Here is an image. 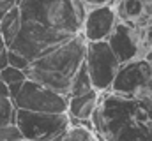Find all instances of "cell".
Returning a JSON list of instances; mask_svg holds the SVG:
<instances>
[{
  "label": "cell",
  "instance_id": "7a4b0ae2",
  "mask_svg": "<svg viewBox=\"0 0 152 141\" xmlns=\"http://www.w3.org/2000/svg\"><path fill=\"white\" fill-rule=\"evenodd\" d=\"M90 122L108 141H152V95L127 97L104 92Z\"/></svg>",
  "mask_w": 152,
  "mask_h": 141
},
{
  "label": "cell",
  "instance_id": "8fae6325",
  "mask_svg": "<svg viewBox=\"0 0 152 141\" xmlns=\"http://www.w3.org/2000/svg\"><path fill=\"white\" fill-rule=\"evenodd\" d=\"M99 92L97 90H88L85 94H78V95H69L67 97V115L71 116V120H76L80 124L90 122L96 108L99 104Z\"/></svg>",
  "mask_w": 152,
  "mask_h": 141
},
{
  "label": "cell",
  "instance_id": "ba28073f",
  "mask_svg": "<svg viewBox=\"0 0 152 141\" xmlns=\"http://www.w3.org/2000/svg\"><path fill=\"white\" fill-rule=\"evenodd\" d=\"M118 18L115 12L113 5H96L88 7L83 18L81 25V35L85 37L87 42H96V41H106L112 30L115 28Z\"/></svg>",
  "mask_w": 152,
  "mask_h": 141
},
{
  "label": "cell",
  "instance_id": "7c38bea8",
  "mask_svg": "<svg viewBox=\"0 0 152 141\" xmlns=\"http://www.w3.org/2000/svg\"><path fill=\"white\" fill-rule=\"evenodd\" d=\"M18 30H20V11H18V4H16L9 12H5L0 18V39L5 42L7 48L11 46Z\"/></svg>",
  "mask_w": 152,
  "mask_h": 141
},
{
  "label": "cell",
  "instance_id": "6da1fadb",
  "mask_svg": "<svg viewBox=\"0 0 152 141\" xmlns=\"http://www.w3.org/2000/svg\"><path fill=\"white\" fill-rule=\"evenodd\" d=\"M20 30L9 49L36 60L81 34L87 7L81 0H18Z\"/></svg>",
  "mask_w": 152,
  "mask_h": 141
},
{
  "label": "cell",
  "instance_id": "30bf717a",
  "mask_svg": "<svg viewBox=\"0 0 152 141\" xmlns=\"http://www.w3.org/2000/svg\"><path fill=\"white\" fill-rule=\"evenodd\" d=\"M117 18L133 27H145L152 21V7L143 0H115Z\"/></svg>",
  "mask_w": 152,
  "mask_h": 141
},
{
  "label": "cell",
  "instance_id": "603a6c76",
  "mask_svg": "<svg viewBox=\"0 0 152 141\" xmlns=\"http://www.w3.org/2000/svg\"><path fill=\"white\" fill-rule=\"evenodd\" d=\"M0 95L2 97H9V90H7V85L0 79Z\"/></svg>",
  "mask_w": 152,
  "mask_h": 141
},
{
  "label": "cell",
  "instance_id": "52a82bcc",
  "mask_svg": "<svg viewBox=\"0 0 152 141\" xmlns=\"http://www.w3.org/2000/svg\"><path fill=\"white\" fill-rule=\"evenodd\" d=\"M152 76V62L145 57H136L118 65L110 92L127 97H138L147 94V85Z\"/></svg>",
  "mask_w": 152,
  "mask_h": 141
},
{
  "label": "cell",
  "instance_id": "ffe728a7",
  "mask_svg": "<svg viewBox=\"0 0 152 141\" xmlns=\"http://www.w3.org/2000/svg\"><path fill=\"white\" fill-rule=\"evenodd\" d=\"M7 51H9V48H7L5 42L0 39V69H4V67L7 65Z\"/></svg>",
  "mask_w": 152,
  "mask_h": 141
},
{
  "label": "cell",
  "instance_id": "2e32d148",
  "mask_svg": "<svg viewBox=\"0 0 152 141\" xmlns=\"http://www.w3.org/2000/svg\"><path fill=\"white\" fill-rule=\"evenodd\" d=\"M0 79L9 85V83H18V81H25L27 79V74L25 70H20L16 67H11V65H5L4 69H0Z\"/></svg>",
  "mask_w": 152,
  "mask_h": 141
},
{
  "label": "cell",
  "instance_id": "277c9868",
  "mask_svg": "<svg viewBox=\"0 0 152 141\" xmlns=\"http://www.w3.org/2000/svg\"><path fill=\"white\" fill-rule=\"evenodd\" d=\"M14 124L21 132V138L28 141H50L60 136L71 124L67 113H41L28 109H16Z\"/></svg>",
  "mask_w": 152,
  "mask_h": 141
},
{
  "label": "cell",
  "instance_id": "ac0fdd59",
  "mask_svg": "<svg viewBox=\"0 0 152 141\" xmlns=\"http://www.w3.org/2000/svg\"><path fill=\"white\" fill-rule=\"evenodd\" d=\"M20 138H21V132L16 127V124L0 125V140L2 141H18Z\"/></svg>",
  "mask_w": 152,
  "mask_h": 141
},
{
  "label": "cell",
  "instance_id": "8992f818",
  "mask_svg": "<svg viewBox=\"0 0 152 141\" xmlns=\"http://www.w3.org/2000/svg\"><path fill=\"white\" fill-rule=\"evenodd\" d=\"M16 109L41 113H67V97L60 95L32 79H25L18 95L12 99Z\"/></svg>",
  "mask_w": 152,
  "mask_h": 141
},
{
  "label": "cell",
  "instance_id": "5bb4252c",
  "mask_svg": "<svg viewBox=\"0 0 152 141\" xmlns=\"http://www.w3.org/2000/svg\"><path fill=\"white\" fill-rule=\"evenodd\" d=\"M92 81H90V76L87 72L85 64H81V67L78 69L75 79L71 83V90H69V95H78V94H85L88 90H92Z\"/></svg>",
  "mask_w": 152,
  "mask_h": 141
},
{
  "label": "cell",
  "instance_id": "d6986e66",
  "mask_svg": "<svg viewBox=\"0 0 152 141\" xmlns=\"http://www.w3.org/2000/svg\"><path fill=\"white\" fill-rule=\"evenodd\" d=\"M16 4H18V0H0V18H2L5 12H9Z\"/></svg>",
  "mask_w": 152,
  "mask_h": 141
},
{
  "label": "cell",
  "instance_id": "9c48e42d",
  "mask_svg": "<svg viewBox=\"0 0 152 141\" xmlns=\"http://www.w3.org/2000/svg\"><path fill=\"white\" fill-rule=\"evenodd\" d=\"M140 30H142V27H133L124 21H117L110 37L106 39V42H108L110 49L113 51V55L117 57L118 64L129 62L136 57H142Z\"/></svg>",
  "mask_w": 152,
  "mask_h": 141
},
{
  "label": "cell",
  "instance_id": "4fadbf2b",
  "mask_svg": "<svg viewBox=\"0 0 152 141\" xmlns=\"http://www.w3.org/2000/svg\"><path fill=\"white\" fill-rule=\"evenodd\" d=\"M58 141H96V134L85 124H76V125L71 124L58 136Z\"/></svg>",
  "mask_w": 152,
  "mask_h": 141
},
{
  "label": "cell",
  "instance_id": "d4e9b609",
  "mask_svg": "<svg viewBox=\"0 0 152 141\" xmlns=\"http://www.w3.org/2000/svg\"><path fill=\"white\" fill-rule=\"evenodd\" d=\"M18 141H28V140H25V138H20V140H18Z\"/></svg>",
  "mask_w": 152,
  "mask_h": 141
},
{
  "label": "cell",
  "instance_id": "3957f363",
  "mask_svg": "<svg viewBox=\"0 0 152 141\" xmlns=\"http://www.w3.org/2000/svg\"><path fill=\"white\" fill-rule=\"evenodd\" d=\"M85 49L87 41L81 34H78L67 42L32 60L25 74L28 79L69 97L71 83L85 60Z\"/></svg>",
  "mask_w": 152,
  "mask_h": 141
},
{
  "label": "cell",
  "instance_id": "cb8c5ba5",
  "mask_svg": "<svg viewBox=\"0 0 152 141\" xmlns=\"http://www.w3.org/2000/svg\"><path fill=\"white\" fill-rule=\"evenodd\" d=\"M143 2H145L147 5H151V7H152V0H143Z\"/></svg>",
  "mask_w": 152,
  "mask_h": 141
},
{
  "label": "cell",
  "instance_id": "5b68a950",
  "mask_svg": "<svg viewBox=\"0 0 152 141\" xmlns=\"http://www.w3.org/2000/svg\"><path fill=\"white\" fill-rule=\"evenodd\" d=\"M87 72L90 76L94 90L99 94H104L110 90L113 78L118 70V60L110 49L106 41H96V42H87L85 49V60H83Z\"/></svg>",
  "mask_w": 152,
  "mask_h": 141
},
{
  "label": "cell",
  "instance_id": "484cf974",
  "mask_svg": "<svg viewBox=\"0 0 152 141\" xmlns=\"http://www.w3.org/2000/svg\"><path fill=\"white\" fill-rule=\"evenodd\" d=\"M0 141H2V140H0Z\"/></svg>",
  "mask_w": 152,
  "mask_h": 141
},
{
  "label": "cell",
  "instance_id": "7402d4cb",
  "mask_svg": "<svg viewBox=\"0 0 152 141\" xmlns=\"http://www.w3.org/2000/svg\"><path fill=\"white\" fill-rule=\"evenodd\" d=\"M21 85H23V81H18V83H9V85H7V90H9V99H11V101L18 95V92H20Z\"/></svg>",
  "mask_w": 152,
  "mask_h": 141
},
{
  "label": "cell",
  "instance_id": "9a60e30c",
  "mask_svg": "<svg viewBox=\"0 0 152 141\" xmlns=\"http://www.w3.org/2000/svg\"><path fill=\"white\" fill-rule=\"evenodd\" d=\"M14 115H16L14 102L9 97H2L0 95V125L14 124Z\"/></svg>",
  "mask_w": 152,
  "mask_h": 141
},
{
  "label": "cell",
  "instance_id": "44dd1931",
  "mask_svg": "<svg viewBox=\"0 0 152 141\" xmlns=\"http://www.w3.org/2000/svg\"><path fill=\"white\" fill-rule=\"evenodd\" d=\"M85 4V7H96V5H113L115 0H81Z\"/></svg>",
  "mask_w": 152,
  "mask_h": 141
},
{
  "label": "cell",
  "instance_id": "e0dca14e",
  "mask_svg": "<svg viewBox=\"0 0 152 141\" xmlns=\"http://www.w3.org/2000/svg\"><path fill=\"white\" fill-rule=\"evenodd\" d=\"M7 65H11V67H16V69L20 70H25L28 69V65H30V60H27L23 55H20L18 51H12V49H9L7 51Z\"/></svg>",
  "mask_w": 152,
  "mask_h": 141
}]
</instances>
